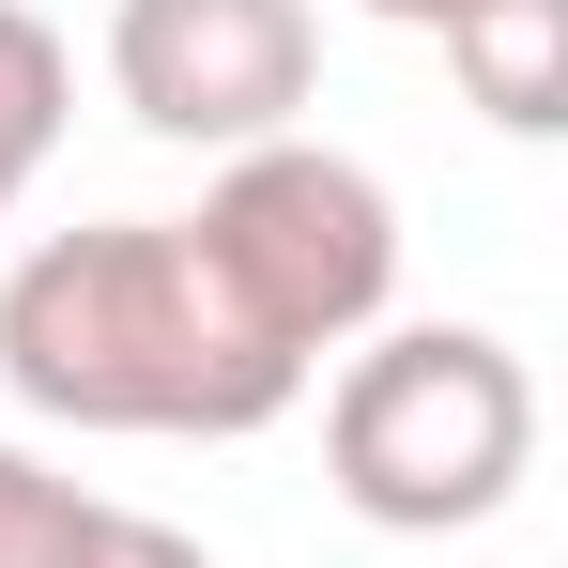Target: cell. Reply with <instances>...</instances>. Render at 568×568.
<instances>
[{"mask_svg":"<svg viewBox=\"0 0 568 568\" xmlns=\"http://www.w3.org/2000/svg\"><path fill=\"white\" fill-rule=\"evenodd\" d=\"M0 384L47 430H139V446H246L277 430L307 369L246 338L185 215H93L0 262Z\"/></svg>","mask_w":568,"mask_h":568,"instance_id":"obj_1","label":"cell"},{"mask_svg":"<svg viewBox=\"0 0 568 568\" xmlns=\"http://www.w3.org/2000/svg\"><path fill=\"white\" fill-rule=\"evenodd\" d=\"M323 462L384 538H476L538 476V369L491 323H369L323 399Z\"/></svg>","mask_w":568,"mask_h":568,"instance_id":"obj_2","label":"cell"},{"mask_svg":"<svg viewBox=\"0 0 568 568\" xmlns=\"http://www.w3.org/2000/svg\"><path fill=\"white\" fill-rule=\"evenodd\" d=\"M185 246L215 262V292L246 307V338L323 369L354 354L384 307H399V200H384L369 154L338 139H262V154H215Z\"/></svg>","mask_w":568,"mask_h":568,"instance_id":"obj_3","label":"cell"},{"mask_svg":"<svg viewBox=\"0 0 568 568\" xmlns=\"http://www.w3.org/2000/svg\"><path fill=\"white\" fill-rule=\"evenodd\" d=\"M108 93L139 139L262 154L323 93V16L307 0H108Z\"/></svg>","mask_w":568,"mask_h":568,"instance_id":"obj_4","label":"cell"},{"mask_svg":"<svg viewBox=\"0 0 568 568\" xmlns=\"http://www.w3.org/2000/svg\"><path fill=\"white\" fill-rule=\"evenodd\" d=\"M446 78L507 139H554L568 123V0H462L446 16Z\"/></svg>","mask_w":568,"mask_h":568,"instance_id":"obj_5","label":"cell"},{"mask_svg":"<svg viewBox=\"0 0 568 568\" xmlns=\"http://www.w3.org/2000/svg\"><path fill=\"white\" fill-rule=\"evenodd\" d=\"M62 123H78V47H62L31 0H0V231H16V200L47 185Z\"/></svg>","mask_w":568,"mask_h":568,"instance_id":"obj_6","label":"cell"},{"mask_svg":"<svg viewBox=\"0 0 568 568\" xmlns=\"http://www.w3.org/2000/svg\"><path fill=\"white\" fill-rule=\"evenodd\" d=\"M108 523V491H78L62 462H31L16 430H0V568H78Z\"/></svg>","mask_w":568,"mask_h":568,"instance_id":"obj_7","label":"cell"},{"mask_svg":"<svg viewBox=\"0 0 568 568\" xmlns=\"http://www.w3.org/2000/svg\"><path fill=\"white\" fill-rule=\"evenodd\" d=\"M78 568H215V554H200L185 523H154V507H108V523H93V554H78Z\"/></svg>","mask_w":568,"mask_h":568,"instance_id":"obj_8","label":"cell"},{"mask_svg":"<svg viewBox=\"0 0 568 568\" xmlns=\"http://www.w3.org/2000/svg\"><path fill=\"white\" fill-rule=\"evenodd\" d=\"M354 16H384V31H446L462 0H354Z\"/></svg>","mask_w":568,"mask_h":568,"instance_id":"obj_9","label":"cell"}]
</instances>
